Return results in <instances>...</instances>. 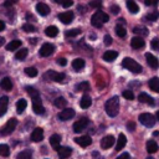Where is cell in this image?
Instances as JSON below:
<instances>
[{"instance_id": "obj_1", "label": "cell", "mask_w": 159, "mask_h": 159, "mask_svg": "<svg viewBox=\"0 0 159 159\" xmlns=\"http://www.w3.org/2000/svg\"><path fill=\"white\" fill-rule=\"evenodd\" d=\"M104 109H106V113L109 116V117H116L119 112V98L117 96L109 98L106 104H104Z\"/></svg>"}, {"instance_id": "obj_2", "label": "cell", "mask_w": 159, "mask_h": 159, "mask_svg": "<svg viewBox=\"0 0 159 159\" xmlns=\"http://www.w3.org/2000/svg\"><path fill=\"white\" fill-rule=\"evenodd\" d=\"M108 20H109V16H108L106 12L98 10V11H96V12L92 15V17H91V24H92L94 27H101V26H102L104 22H107Z\"/></svg>"}, {"instance_id": "obj_3", "label": "cell", "mask_w": 159, "mask_h": 159, "mask_svg": "<svg viewBox=\"0 0 159 159\" xmlns=\"http://www.w3.org/2000/svg\"><path fill=\"white\" fill-rule=\"evenodd\" d=\"M122 65H123L124 68L129 70L130 72H134V73H139V72H142V66H140L137 61H134L133 58H129V57L123 58Z\"/></svg>"}, {"instance_id": "obj_4", "label": "cell", "mask_w": 159, "mask_h": 159, "mask_svg": "<svg viewBox=\"0 0 159 159\" xmlns=\"http://www.w3.org/2000/svg\"><path fill=\"white\" fill-rule=\"evenodd\" d=\"M16 124H17V120L15 118H11L6 122V124L0 129V134L1 135H7V134H11L15 128H16Z\"/></svg>"}, {"instance_id": "obj_5", "label": "cell", "mask_w": 159, "mask_h": 159, "mask_svg": "<svg viewBox=\"0 0 159 159\" xmlns=\"http://www.w3.org/2000/svg\"><path fill=\"white\" fill-rule=\"evenodd\" d=\"M139 122H140L143 125L148 127V128H152V127L155 124L154 116L150 114V113H142V114L139 116Z\"/></svg>"}, {"instance_id": "obj_6", "label": "cell", "mask_w": 159, "mask_h": 159, "mask_svg": "<svg viewBox=\"0 0 159 159\" xmlns=\"http://www.w3.org/2000/svg\"><path fill=\"white\" fill-rule=\"evenodd\" d=\"M53 51H55V46H53L52 43L46 42V43H43V45L40 47L39 53H40V56H42V57H48L50 55L53 53Z\"/></svg>"}, {"instance_id": "obj_7", "label": "cell", "mask_w": 159, "mask_h": 159, "mask_svg": "<svg viewBox=\"0 0 159 159\" xmlns=\"http://www.w3.org/2000/svg\"><path fill=\"white\" fill-rule=\"evenodd\" d=\"M46 77L50 78L51 81H55V82H62L65 80V73L55 72V71H47L46 72Z\"/></svg>"}, {"instance_id": "obj_8", "label": "cell", "mask_w": 159, "mask_h": 159, "mask_svg": "<svg viewBox=\"0 0 159 159\" xmlns=\"http://www.w3.org/2000/svg\"><path fill=\"white\" fill-rule=\"evenodd\" d=\"M88 123H89V122H88L87 118H81L80 120H77V122L73 124V130H75L76 133H80V132H82L83 129L87 128Z\"/></svg>"}, {"instance_id": "obj_9", "label": "cell", "mask_w": 159, "mask_h": 159, "mask_svg": "<svg viewBox=\"0 0 159 159\" xmlns=\"http://www.w3.org/2000/svg\"><path fill=\"white\" fill-rule=\"evenodd\" d=\"M75 142H76L78 145H81L82 148H86V147H88V145L92 143V138H91L89 135H81V137L75 138Z\"/></svg>"}, {"instance_id": "obj_10", "label": "cell", "mask_w": 159, "mask_h": 159, "mask_svg": "<svg viewBox=\"0 0 159 159\" xmlns=\"http://www.w3.org/2000/svg\"><path fill=\"white\" fill-rule=\"evenodd\" d=\"M145 58H147V62H148L149 67H152V68H154V70H157V68L159 67V61H158V58H157L154 55H152L150 52H147V53H145Z\"/></svg>"}, {"instance_id": "obj_11", "label": "cell", "mask_w": 159, "mask_h": 159, "mask_svg": "<svg viewBox=\"0 0 159 159\" xmlns=\"http://www.w3.org/2000/svg\"><path fill=\"white\" fill-rule=\"evenodd\" d=\"M32 111H34L36 114H43V113H45V108H43V106H42L41 98L32 101Z\"/></svg>"}, {"instance_id": "obj_12", "label": "cell", "mask_w": 159, "mask_h": 159, "mask_svg": "<svg viewBox=\"0 0 159 159\" xmlns=\"http://www.w3.org/2000/svg\"><path fill=\"white\" fill-rule=\"evenodd\" d=\"M75 117V111L73 109H71V108H65L62 112H60V114H58V118L61 119V120H68V119H71V118H73Z\"/></svg>"}, {"instance_id": "obj_13", "label": "cell", "mask_w": 159, "mask_h": 159, "mask_svg": "<svg viewBox=\"0 0 159 159\" xmlns=\"http://www.w3.org/2000/svg\"><path fill=\"white\" fill-rule=\"evenodd\" d=\"M75 17V14L72 11H66V12H61L58 14V19L60 21H62L63 24H70Z\"/></svg>"}, {"instance_id": "obj_14", "label": "cell", "mask_w": 159, "mask_h": 159, "mask_svg": "<svg viewBox=\"0 0 159 159\" xmlns=\"http://www.w3.org/2000/svg\"><path fill=\"white\" fill-rule=\"evenodd\" d=\"M114 144V137L113 135H106L101 140V147L102 149H109Z\"/></svg>"}, {"instance_id": "obj_15", "label": "cell", "mask_w": 159, "mask_h": 159, "mask_svg": "<svg viewBox=\"0 0 159 159\" xmlns=\"http://www.w3.org/2000/svg\"><path fill=\"white\" fill-rule=\"evenodd\" d=\"M71 153H72V149L70 147H60V149L57 150L58 159H67L70 158Z\"/></svg>"}, {"instance_id": "obj_16", "label": "cell", "mask_w": 159, "mask_h": 159, "mask_svg": "<svg viewBox=\"0 0 159 159\" xmlns=\"http://www.w3.org/2000/svg\"><path fill=\"white\" fill-rule=\"evenodd\" d=\"M31 139H32L34 142H41V140L43 139V129L40 128V127L35 128V129L32 130V133H31Z\"/></svg>"}, {"instance_id": "obj_17", "label": "cell", "mask_w": 159, "mask_h": 159, "mask_svg": "<svg viewBox=\"0 0 159 159\" xmlns=\"http://www.w3.org/2000/svg\"><path fill=\"white\" fill-rule=\"evenodd\" d=\"M138 99H139V102H142V103H147V104H149V106H154V98L152 97V96H149L148 93H144V92H142L139 96H138Z\"/></svg>"}, {"instance_id": "obj_18", "label": "cell", "mask_w": 159, "mask_h": 159, "mask_svg": "<svg viewBox=\"0 0 159 159\" xmlns=\"http://www.w3.org/2000/svg\"><path fill=\"white\" fill-rule=\"evenodd\" d=\"M50 144H51V147L53 148V149H56V150H58L60 149V144H61V137H60V134H52L51 137H50Z\"/></svg>"}, {"instance_id": "obj_19", "label": "cell", "mask_w": 159, "mask_h": 159, "mask_svg": "<svg viewBox=\"0 0 159 159\" xmlns=\"http://www.w3.org/2000/svg\"><path fill=\"white\" fill-rule=\"evenodd\" d=\"M130 46L133 48H142L144 46V40L140 37V36H134L132 40H130Z\"/></svg>"}, {"instance_id": "obj_20", "label": "cell", "mask_w": 159, "mask_h": 159, "mask_svg": "<svg viewBox=\"0 0 159 159\" xmlns=\"http://www.w3.org/2000/svg\"><path fill=\"white\" fill-rule=\"evenodd\" d=\"M125 144H127V137H125L123 133H120V134L118 135V140H117V144H116V150H117V152L122 150V149L125 147Z\"/></svg>"}, {"instance_id": "obj_21", "label": "cell", "mask_w": 159, "mask_h": 159, "mask_svg": "<svg viewBox=\"0 0 159 159\" xmlns=\"http://www.w3.org/2000/svg\"><path fill=\"white\" fill-rule=\"evenodd\" d=\"M36 11H37L41 16H46V15L50 12V7H48V5H46V4H43V2H39V4L36 5Z\"/></svg>"}, {"instance_id": "obj_22", "label": "cell", "mask_w": 159, "mask_h": 159, "mask_svg": "<svg viewBox=\"0 0 159 159\" xmlns=\"http://www.w3.org/2000/svg\"><path fill=\"white\" fill-rule=\"evenodd\" d=\"M7 104H9V98L6 96H2L0 98V117L4 116L7 111Z\"/></svg>"}, {"instance_id": "obj_23", "label": "cell", "mask_w": 159, "mask_h": 159, "mask_svg": "<svg viewBox=\"0 0 159 159\" xmlns=\"http://www.w3.org/2000/svg\"><path fill=\"white\" fill-rule=\"evenodd\" d=\"M118 56V52L117 51H113V50H109V51H106L103 53V60L107 61V62H111V61H114Z\"/></svg>"}, {"instance_id": "obj_24", "label": "cell", "mask_w": 159, "mask_h": 159, "mask_svg": "<svg viewBox=\"0 0 159 159\" xmlns=\"http://www.w3.org/2000/svg\"><path fill=\"white\" fill-rule=\"evenodd\" d=\"M91 104H92V99H91V97H89L88 94H83V96H82V98H81V102H80L81 108L87 109V108H89V107H91Z\"/></svg>"}, {"instance_id": "obj_25", "label": "cell", "mask_w": 159, "mask_h": 159, "mask_svg": "<svg viewBox=\"0 0 159 159\" xmlns=\"http://www.w3.org/2000/svg\"><path fill=\"white\" fill-rule=\"evenodd\" d=\"M83 67H84V60H82V58H75L72 61V68L75 71H81V70H83Z\"/></svg>"}, {"instance_id": "obj_26", "label": "cell", "mask_w": 159, "mask_h": 159, "mask_svg": "<svg viewBox=\"0 0 159 159\" xmlns=\"http://www.w3.org/2000/svg\"><path fill=\"white\" fill-rule=\"evenodd\" d=\"M21 45H22V43H21L20 40H12V41H10V42L6 45V50H7V51H15V50L20 48Z\"/></svg>"}, {"instance_id": "obj_27", "label": "cell", "mask_w": 159, "mask_h": 159, "mask_svg": "<svg viewBox=\"0 0 159 159\" xmlns=\"http://www.w3.org/2000/svg\"><path fill=\"white\" fill-rule=\"evenodd\" d=\"M0 87H1L4 91H10V89L12 88V82H11V80H10L9 77L2 78L1 82H0Z\"/></svg>"}, {"instance_id": "obj_28", "label": "cell", "mask_w": 159, "mask_h": 159, "mask_svg": "<svg viewBox=\"0 0 159 159\" xmlns=\"http://www.w3.org/2000/svg\"><path fill=\"white\" fill-rule=\"evenodd\" d=\"M149 88L154 92H159V78L158 77H153L149 80Z\"/></svg>"}, {"instance_id": "obj_29", "label": "cell", "mask_w": 159, "mask_h": 159, "mask_svg": "<svg viewBox=\"0 0 159 159\" xmlns=\"http://www.w3.org/2000/svg\"><path fill=\"white\" fill-rule=\"evenodd\" d=\"M158 150V144L154 142V140H148L147 142V152L149 153V154H153V153H155Z\"/></svg>"}, {"instance_id": "obj_30", "label": "cell", "mask_w": 159, "mask_h": 159, "mask_svg": "<svg viewBox=\"0 0 159 159\" xmlns=\"http://www.w3.org/2000/svg\"><path fill=\"white\" fill-rule=\"evenodd\" d=\"M127 7L132 14H135L139 11V6L137 5V2L134 0H127Z\"/></svg>"}, {"instance_id": "obj_31", "label": "cell", "mask_w": 159, "mask_h": 159, "mask_svg": "<svg viewBox=\"0 0 159 159\" xmlns=\"http://www.w3.org/2000/svg\"><path fill=\"white\" fill-rule=\"evenodd\" d=\"M58 34V29L56 26H48L45 29V35L48 37H55Z\"/></svg>"}, {"instance_id": "obj_32", "label": "cell", "mask_w": 159, "mask_h": 159, "mask_svg": "<svg viewBox=\"0 0 159 159\" xmlns=\"http://www.w3.org/2000/svg\"><path fill=\"white\" fill-rule=\"evenodd\" d=\"M26 106H27V102H26L24 98L19 99V101L16 102V111H17V113H22V112L25 111Z\"/></svg>"}, {"instance_id": "obj_33", "label": "cell", "mask_w": 159, "mask_h": 159, "mask_svg": "<svg viewBox=\"0 0 159 159\" xmlns=\"http://www.w3.org/2000/svg\"><path fill=\"white\" fill-rule=\"evenodd\" d=\"M27 53H29L27 48H20V50H19V51L15 53V58H16V60L22 61V60H25V58H26Z\"/></svg>"}, {"instance_id": "obj_34", "label": "cell", "mask_w": 159, "mask_h": 159, "mask_svg": "<svg viewBox=\"0 0 159 159\" xmlns=\"http://www.w3.org/2000/svg\"><path fill=\"white\" fill-rule=\"evenodd\" d=\"M25 89H26V92L31 96L32 101H34V99H39V98H40V93H39V91H37V89H35L34 87H26Z\"/></svg>"}, {"instance_id": "obj_35", "label": "cell", "mask_w": 159, "mask_h": 159, "mask_svg": "<svg viewBox=\"0 0 159 159\" xmlns=\"http://www.w3.org/2000/svg\"><path fill=\"white\" fill-rule=\"evenodd\" d=\"M116 34H117L120 39H123V37H125L127 31H125L124 26H122V25H117V26H116Z\"/></svg>"}, {"instance_id": "obj_36", "label": "cell", "mask_w": 159, "mask_h": 159, "mask_svg": "<svg viewBox=\"0 0 159 159\" xmlns=\"http://www.w3.org/2000/svg\"><path fill=\"white\" fill-rule=\"evenodd\" d=\"M53 104H55L57 108H63V107L67 104V102H66V99H65L63 97H57V98L55 99Z\"/></svg>"}, {"instance_id": "obj_37", "label": "cell", "mask_w": 159, "mask_h": 159, "mask_svg": "<svg viewBox=\"0 0 159 159\" xmlns=\"http://www.w3.org/2000/svg\"><path fill=\"white\" fill-rule=\"evenodd\" d=\"M25 73L29 76V77H31V78H34V77H36L39 73H37V70L35 68V67H26L25 68Z\"/></svg>"}, {"instance_id": "obj_38", "label": "cell", "mask_w": 159, "mask_h": 159, "mask_svg": "<svg viewBox=\"0 0 159 159\" xmlns=\"http://www.w3.org/2000/svg\"><path fill=\"white\" fill-rule=\"evenodd\" d=\"M10 154V148L7 144H0V155L1 157H7Z\"/></svg>"}, {"instance_id": "obj_39", "label": "cell", "mask_w": 159, "mask_h": 159, "mask_svg": "<svg viewBox=\"0 0 159 159\" xmlns=\"http://www.w3.org/2000/svg\"><path fill=\"white\" fill-rule=\"evenodd\" d=\"M133 32L134 34H137V35H144V36H147L148 34H149V31H148V29L147 27H134L133 29Z\"/></svg>"}, {"instance_id": "obj_40", "label": "cell", "mask_w": 159, "mask_h": 159, "mask_svg": "<svg viewBox=\"0 0 159 159\" xmlns=\"http://www.w3.org/2000/svg\"><path fill=\"white\" fill-rule=\"evenodd\" d=\"M31 158H32V153L30 150H24L17 155L16 159H31Z\"/></svg>"}, {"instance_id": "obj_41", "label": "cell", "mask_w": 159, "mask_h": 159, "mask_svg": "<svg viewBox=\"0 0 159 159\" xmlns=\"http://www.w3.org/2000/svg\"><path fill=\"white\" fill-rule=\"evenodd\" d=\"M76 89H77V91H83V92H86V91L89 89V83H88V82H81V83H78V84L76 86Z\"/></svg>"}, {"instance_id": "obj_42", "label": "cell", "mask_w": 159, "mask_h": 159, "mask_svg": "<svg viewBox=\"0 0 159 159\" xmlns=\"http://www.w3.org/2000/svg\"><path fill=\"white\" fill-rule=\"evenodd\" d=\"M65 34H66L67 37H75V36H77V35L81 34V29H72V30L66 31Z\"/></svg>"}, {"instance_id": "obj_43", "label": "cell", "mask_w": 159, "mask_h": 159, "mask_svg": "<svg viewBox=\"0 0 159 159\" xmlns=\"http://www.w3.org/2000/svg\"><path fill=\"white\" fill-rule=\"evenodd\" d=\"M60 5H62L63 7H70V6H72L73 5V1L72 0H56Z\"/></svg>"}, {"instance_id": "obj_44", "label": "cell", "mask_w": 159, "mask_h": 159, "mask_svg": "<svg viewBox=\"0 0 159 159\" xmlns=\"http://www.w3.org/2000/svg\"><path fill=\"white\" fill-rule=\"evenodd\" d=\"M158 17H159V12H158V11L149 12V14L147 15V19L150 20V21H155V20H158Z\"/></svg>"}, {"instance_id": "obj_45", "label": "cell", "mask_w": 159, "mask_h": 159, "mask_svg": "<svg viewBox=\"0 0 159 159\" xmlns=\"http://www.w3.org/2000/svg\"><path fill=\"white\" fill-rule=\"evenodd\" d=\"M122 96H123L125 99H129V101H132V99L134 98V94H133V92H132V91H123Z\"/></svg>"}, {"instance_id": "obj_46", "label": "cell", "mask_w": 159, "mask_h": 159, "mask_svg": "<svg viewBox=\"0 0 159 159\" xmlns=\"http://www.w3.org/2000/svg\"><path fill=\"white\" fill-rule=\"evenodd\" d=\"M22 29H24V31H26V32H34V31H35V26L31 25V24H25V25H22Z\"/></svg>"}, {"instance_id": "obj_47", "label": "cell", "mask_w": 159, "mask_h": 159, "mask_svg": "<svg viewBox=\"0 0 159 159\" xmlns=\"http://www.w3.org/2000/svg\"><path fill=\"white\" fill-rule=\"evenodd\" d=\"M150 46L153 50H159V40L158 39H153L150 42Z\"/></svg>"}, {"instance_id": "obj_48", "label": "cell", "mask_w": 159, "mask_h": 159, "mask_svg": "<svg viewBox=\"0 0 159 159\" xmlns=\"http://www.w3.org/2000/svg\"><path fill=\"white\" fill-rule=\"evenodd\" d=\"M89 5H91V7H101L102 0H92V1L89 2Z\"/></svg>"}, {"instance_id": "obj_49", "label": "cell", "mask_w": 159, "mask_h": 159, "mask_svg": "<svg viewBox=\"0 0 159 159\" xmlns=\"http://www.w3.org/2000/svg\"><path fill=\"white\" fill-rule=\"evenodd\" d=\"M112 43V37L109 35H104V45H111Z\"/></svg>"}, {"instance_id": "obj_50", "label": "cell", "mask_w": 159, "mask_h": 159, "mask_svg": "<svg viewBox=\"0 0 159 159\" xmlns=\"http://www.w3.org/2000/svg\"><path fill=\"white\" fill-rule=\"evenodd\" d=\"M16 2H17V0H5L4 5H5V6H11V5L16 4Z\"/></svg>"}, {"instance_id": "obj_51", "label": "cell", "mask_w": 159, "mask_h": 159, "mask_svg": "<svg viewBox=\"0 0 159 159\" xmlns=\"http://www.w3.org/2000/svg\"><path fill=\"white\" fill-rule=\"evenodd\" d=\"M159 2V0H145V4L149 5V6H153V5H157Z\"/></svg>"}, {"instance_id": "obj_52", "label": "cell", "mask_w": 159, "mask_h": 159, "mask_svg": "<svg viewBox=\"0 0 159 159\" xmlns=\"http://www.w3.org/2000/svg\"><path fill=\"white\" fill-rule=\"evenodd\" d=\"M57 63H58V65H61V66H66V65H67V61H66V58L61 57V58H58V60H57Z\"/></svg>"}, {"instance_id": "obj_53", "label": "cell", "mask_w": 159, "mask_h": 159, "mask_svg": "<svg viewBox=\"0 0 159 159\" xmlns=\"http://www.w3.org/2000/svg\"><path fill=\"white\" fill-rule=\"evenodd\" d=\"M117 159H130V155H129V153H123Z\"/></svg>"}, {"instance_id": "obj_54", "label": "cell", "mask_w": 159, "mask_h": 159, "mask_svg": "<svg viewBox=\"0 0 159 159\" xmlns=\"http://www.w3.org/2000/svg\"><path fill=\"white\" fill-rule=\"evenodd\" d=\"M127 128H128L129 130H134V129H135V124H134L133 122H128V124H127Z\"/></svg>"}, {"instance_id": "obj_55", "label": "cell", "mask_w": 159, "mask_h": 159, "mask_svg": "<svg viewBox=\"0 0 159 159\" xmlns=\"http://www.w3.org/2000/svg\"><path fill=\"white\" fill-rule=\"evenodd\" d=\"M111 11L114 12V14H117V12H119V7H118L117 5H113V6L111 7Z\"/></svg>"}, {"instance_id": "obj_56", "label": "cell", "mask_w": 159, "mask_h": 159, "mask_svg": "<svg viewBox=\"0 0 159 159\" xmlns=\"http://www.w3.org/2000/svg\"><path fill=\"white\" fill-rule=\"evenodd\" d=\"M4 29H5V22H4V21H1V20H0V31H2V30H4Z\"/></svg>"}, {"instance_id": "obj_57", "label": "cell", "mask_w": 159, "mask_h": 159, "mask_svg": "<svg viewBox=\"0 0 159 159\" xmlns=\"http://www.w3.org/2000/svg\"><path fill=\"white\" fill-rule=\"evenodd\" d=\"M4 42H5V40H4L2 37H0V46H1V45H4Z\"/></svg>"}, {"instance_id": "obj_58", "label": "cell", "mask_w": 159, "mask_h": 159, "mask_svg": "<svg viewBox=\"0 0 159 159\" xmlns=\"http://www.w3.org/2000/svg\"><path fill=\"white\" fill-rule=\"evenodd\" d=\"M157 119H159V111L157 112Z\"/></svg>"}, {"instance_id": "obj_59", "label": "cell", "mask_w": 159, "mask_h": 159, "mask_svg": "<svg viewBox=\"0 0 159 159\" xmlns=\"http://www.w3.org/2000/svg\"><path fill=\"white\" fill-rule=\"evenodd\" d=\"M147 159H154V158H152V157H149V158H147Z\"/></svg>"}]
</instances>
